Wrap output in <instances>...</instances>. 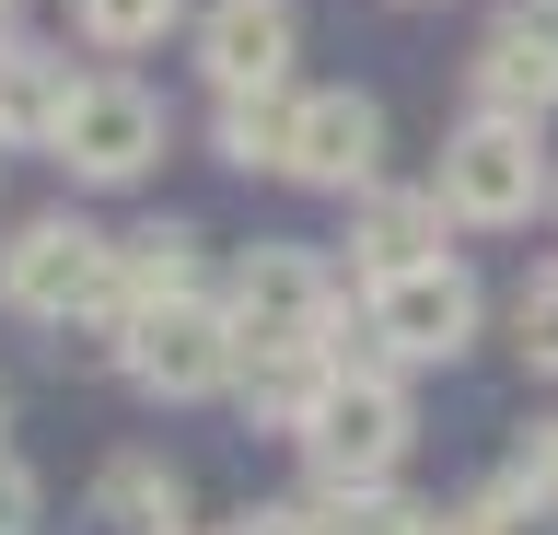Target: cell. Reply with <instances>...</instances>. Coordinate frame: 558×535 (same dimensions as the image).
Here are the masks:
<instances>
[{
	"label": "cell",
	"mask_w": 558,
	"mask_h": 535,
	"mask_svg": "<svg viewBox=\"0 0 558 535\" xmlns=\"http://www.w3.org/2000/svg\"><path fill=\"white\" fill-rule=\"evenodd\" d=\"M408 385L396 373H373V361H338L326 373V396H314V420H303V454L326 489H396V465H408Z\"/></svg>",
	"instance_id": "cell-1"
},
{
	"label": "cell",
	"mask_w": 558,
	"mask_h": 535,
	"mask_svg": "<svg viewBox=\"0 0 558 535\" xmlns=\"http://www.w3.org/2000/svg\"><path fill=\"white\" fill-rule=\"evenodd\" d=\"M105 280H117V245H105L94 221H70V210L24 221V233L0 245V303H12L24 326H94Z\"/></svg>",
	"instance_id": "cell-2"
},
{
	"label": "cell",
	"mask_w": 558,
	"mask_h": 535,
	"mask_svg": "<svg viewBox=\"0 0 558 535\" xmlns=\"http://www.w3.org/2000/svg\"><path fill=\"white\" fill-rule=\"evenodd\" d=\"M442 221H477V233H512V221H535V198H547V151H535V129L523 117H465L442 141Z\"/></svg>",
	"instance_id": "cell-3"
},
{
	"label": "cell",
	"mask_w": 558,
	"mask_h": 535,
	"mask_svg": "<svg viewBox=\"0 0 558 535\" xmlns=\"http://www.w3.org/2000/svg\"><path fill=\"white\" fill-rule=\"evenodd\" d=\"M221 326H233V350H326V326H338V280H326V256L314 245H256L221 291Z\"/></svg>",
	"instance_id": "cell-4"
},
{
	"label": "cell",
	"mask_w": 558,
	"mask_h": 535,
	"mask_svg": "<svg viewBox=\"0 0 558 535\" xmlns=\"http://www.w3.org/2000/svg\"><path fill=\"white\" fill-rule=\"evenodd\" d=\"M151 151H163V106H151L129 71H82L70 82L47 163H70L82 186H129V175H151Z\"/></svg>",
	"instance_id": "cell-5"
},
{
	"label": "cell",
	"mask_w": 558,
	"mask_h": 535,
	"mask_svg": "<svg viewBox=\"0 0 558 535\" xmlns=\"http://www.w3.org/2000/svg\"><path fill=\"white\" fill-rule=\"evenodd\" d=\"M361 338H373L384 361H453L465 338H477V280H465L453 256L396 268V280L361 291Z\"/></svg>",
	"instance_id": "cell-6"
},
{
	"label": "cell",
	"mask_w": 558,
	"mask_h": 535,
	"mask_svg": "<svg viewBox=\"0 0 558 535\" xmlns=\"http://www.w3.org/2000/svg\"><path fill=\"white\" fill-rule=\"evenodd\" d=\"M117 361H129V385L140 396H221L233 385V326H221V303H163V315H129L117 326Z\"/></svg>",
	"instance_id": "cell-7"
},
{
	"label": "cell",
	"mask_w": 558,
	"mask_h": 535,
	"mask_svg": "<svg viewBox=\"0 0 558 535\" xmlns=\"http://www.w3.org/2000/svg\"><path fill=\"white\" fill-rule=\"evenodd\" d=\"M558 106V0H512L477 36V117H535Z\"/></svg>",
	"instance_id": "cell-8"
},
{
	"label": "cell",
	"mask_w": 558,
	"mask_h": 535,
	"mask_svg": "<svg viewBox=\"0 0 558 535\" xmlns=\"http://www.w3.org/2000/svg\"><path fill=\"white\" fill-rule=\"evenodd\" d=\"M384 163V106L373 94H303V117H291V151H279V175L291 186H373Z\"/></svg>",
	"instance_id": "cell-9"
},
{
	"label": "cell",
	"mask_w": 558,
	"mask_h": 535,
	"mask_svg": "<svg viewBox=\"0 0 558 535\" xmlns=\"http://www.w3.org/2000/svg\"><path fill=\"white\" fill-rule=\"evenodd\" d=\"M163 303H209L198 291V233H186V221H151V233H129V245H117V280H105V338H117V326L129 315H163Z\"/></svg>",
	"instance_id": "cell-10"
},
{
	"label": "cell",
	"mask_w": 558,
	"mask_h": 535,
	"mask_svg": "<svg viewBox=\"0 0 558 535\" xmlns=\"http://www.w3.org/2000/svg\"><path fill=\"white\" fill-rule=\"evenodd\" d=\"M198 71L221 82V94H279V82H291V12H279V0H221L198 24Z\"/></svg>",
	"instance_id": "cell-11"
},
{
	"label": "cell",
	"mask_w": 558,
	"mask_h": 535,
	"mask_svg": "<svg viewBox=\"0 0 558 535\" xmlns=\"http://www.w3.org/2000/svg\"><path fill=\"white\" fill-rule=\"evenodd\" d=\"M349 256H361V280H396V268H430V256H442V198H373V186H361V221H349Z\"/></svg>",
	"instance_id": "cell-12"
},
{
	"label": "cell",
	"mask_w": 558,
	"mask_h": 535,
	"mask_svg": "<svg viewBox=\"0 0 558 535\" xmlns=\"http://www.w3.org/2000/svg\"><path fill=\"white\" fill-rule=\"evenodd\" d=\"M94 524H117V535H186V477H174L163 454H117L94 477Z\"/></svg>",
	"instance_id": "cell-13"
},
{
	"label": "cell",
	"mask_w": 558,
	"mask_h": 535,
	"mask_svg": "<svg viewBox=\"0 0 558 535\" xmlns=\"http://www.w3.org/2000/svg\"><path fill=\"white\" fill-rule=\"evenodd\" d=\"M70 106V59L47 47H0V151H47Z\"/></svg>",
	"instance_id": "cell-14"
},
{
	"label": "cell",
	"mask_w": 558,
	"mask_h": 535,
	"mask_svg": "<svg viewBox=\"0 0 558 535\" xmlns=\"http://www.w3.org/2000/svg\"><path fill=\"white\" fill-rule=\"evenodd\" d=\"M326 373H338V350H244V361H233V396L256 408V420L303 430L314 396H326Z\"/></svg>",
	"instance_id": "cell-15"
},
{
	"label": "cell",
	"mask_w": 558,
	"mask_h": 535,
	"mask_svg": "<svg viewBox=\"0 0 558 535\" xmlns=\"http://www.w3.org/2000/svg\"><path fill=\"white\" fill-rule=\"evenodd\" d=\"M291 117H303V94H291V82H279V94H221V163H244V175L268 163V175H279Z\"/></svg>",
	"instance_id": "cell-16"
},
{
	"label": "cell",
	"mask_w": 558,
	"mask_h": 535,
	"mask_svg": "<svg viewBox=\"0 0 558 535\" xmlns=\"http://www.w3.org/2000/svg\"><path fill=\"white\" fill-rule=\"evenodd\" d=\"M174 12L186 0H70V24H82V47H105V59H129V47H163Z\"/></svg>",
	"instance_id": "cell-17"
},
{
	"label": "cell",
	"mask_w": 558,
	"mask_h": 535,
	"mask_svg": "<svg viewBox=\"0 0 558 535\" xmlns=\"http://www.w3.org/2000/svg\"><path fill=\"white\" fill-rule=\"evenodd\" d=\"M326 500H338V524H326V535H442V512L408 500V489H326Z\"/></svg>",
	"instance_id": "cell-18"
},
{
	"label": "cell",
	"mask_w": 558,
	"mask_h": 535,
	"mask_svg": "<svg viewBox=\"0 0 558 535\" xmlns=\"http://www.w3.org/2000/svg\"><path fill=\"white\" fill-rule=\"evenodd\" d=\"M442 535H535V500H523L512 477H488L477 500H453V512H442Z\"/></svg>",
	"instance_id": "cell-19"
},
{
	"label": "cell",
	"mask_w": 558,
	"mask_h": 535,
	"mask_svg": "<svg viewBox=\"0 0 558 535\" xmlns=\"http://www.w3.org/2000/svg\"><path fill=\"white\" fill-rule=\"evenodd\" d=\"M512 326H523V361H535V373H558V268H547V280H523Z\"/></svg>",
	"instance_id": "cell-20"
},
{
	"label": "cell",
	"mask_w": 558,
	"mask_h": 535,
	"mask_svg": "<svg viewBox=\"0 0 558 535\" xmlns=\"http://www.w3.org/2000/svg\"><path fill=\"white\" fill-rule=\"evenodd\" d=\"M512 489L535 500V512H547V500H558V420H535V430H523V442H512Z\"/></svg>",
	"instance_id": "cell-21"
},
{
	"label": "cell",
	"mask_w": 558,
	"mask_h": 535,
	"mask_svg": "<svg viewBox=\"0 0 558 535\" xmlns=\"http://www.w3.org/2000/svg\"><path fill=\"white\" fill-rule=\"evenodd\" d=\"M35 512H47L35 465H12V454H0V535H35Z\"/></svg>",
	"instance_id": "cell-22"
},
{
	"label": "cell",
	"mask_w": 558,
	"mask_h": 535,
	"mask_svg": "<svg viewBox=\"0 0 558 535\" xmlns=\"http://www.w3.org/2000/svg\"><path fill=\"white\" fill-rule=\"evenodd\" d=\"M221 535H326V524H314L303 500H256V512H233Z\"/></svg>",
	"instance_id": "cell-23"
}]
</instances>
